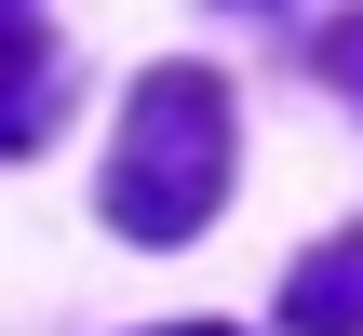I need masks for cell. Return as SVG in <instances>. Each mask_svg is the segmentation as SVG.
Segmentation results:
<instances>
[{
  "mask_svg": "<svg viewBox=\"0 0 363 336\" xmlns=\"http://www.w3.org/2000/svg\"><path fill=\"white\" fill-rule=\"evenodd\" d=\"M40 121H54V40L0 27V148H40Z\"/></svg>",
  "mask_w": 363,
  "mask_h": 336,
  "instance_id": "3",
  "label": "cell"
},
{
  "mask_svg": "<svg viewBox=\"0 0 363 336\" xmlns=\"http://www.w3.org/2000/svg\"><path fill=\"white\" fill-rule=\"evenodd\" d=\"M229 202V81L216 67H148L108 148V229L121 242H189Z\"/></svg>",
  "mask_w": 363,
  "mask_h": 336,
  "instance_id": "1",
  "label": "cell"
},
{
  "mask_svg": "<svg viewBox=\"0 0 363 336\" xmlns=\"http://www.w3.org/2000/svg\"><path fill=\"white\" fill-rule=\"evenodd\" d=\"M283 323H296V336H363V229H337L323 256H296Z\"/></svg>",
  "mask_w": 363,
  "mask_h": 336,
  "instance_id": "2",
  "label": "cell"
},
{
  "mask_svg": "<svg viewBox=\"0 0 363 336\" xmlns=\"http://www.w3.org/2000/svg\"><path fill=\"white\" fill-rule=\"evenodd\" d=\"M0 13H13V0H0Z\"/></svg>",
  "mask_w": 363,
  "mask_h": 336,
  "instance_id": "6",
  "label": "cell"
},
{
  "mask_svg": "<svg viewBox=\"0 0 363 336\" xmlns=\"http://www.w3.org/2000/svg\"><path fill=\"white\" fill-rule=\"evenodd\" d=\"M162 336H242V323H162Z\"/></svg>",
  "mask_w": 363,
  "mask_h": 336,
  "instance_id": "5",
  "label": "cell"
},
{
  "mask_svg": "<svg viewBox=\"0 0 363 336\" xmlns=\"http://www.w3.org/2000/svg\"><path fill=\"white\" fill-rule=\"evenodd\" d=\"M310 67H323V81H337V94L363 108V13H337V27H310Z\"/></svg>",
  "mask_w": 363,
  "mask_h": 336,
  "instance_id": "4",
  "label": "cell"
}]
</instances>
